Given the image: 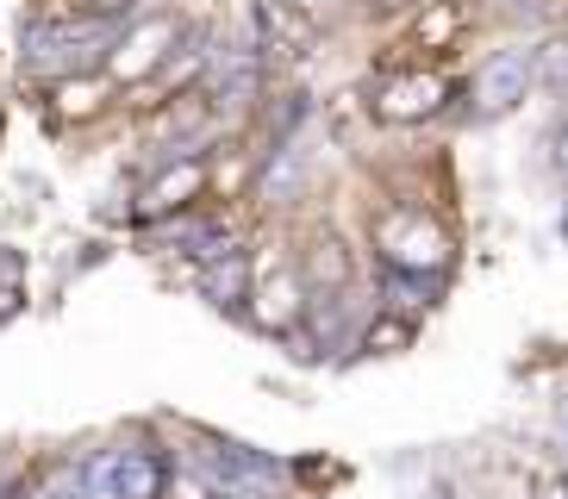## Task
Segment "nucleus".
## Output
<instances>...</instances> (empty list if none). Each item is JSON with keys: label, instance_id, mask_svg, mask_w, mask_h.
<instances>
[{"label": "nucleus", "instance_id": "1", "mask_svg": "<svg viewBox=\"0 0 568 499\" xmlns=\"http://www.w3.org/2000/svg\"><path fill=\"white\" fill-rule=\"evenodd\" d=\"M375 249H382L387 268H406V275H444L450 268V232L425 218V206H387L375 218Z\"/></svg>", "mask_w": 568, "mask_h": 499}, {"label": "nucleus", "instance_id": "2", "mask_svg": "<svg viewBox=\"0 0 568 499\" xmlns=\"http://www.w3.org/2000/svg\"><path fill=\"white\" fill-rule=\"evenodd\" d=\"M175 44H182V19H169V13L138 19L125 38H113V50H106V75H113V82H144V75H156V69L175 57Z\"/></svg>", "mask_w": 568, "mask_h": 499}, {"label": "nucleus", "instance_id": "3", "mask_svg": "<svg viewBox=\"0 0 568 499\" xmlns=\"http://www.w3.org/2000/svg\"><path fill=\"white\" fill-rule=\"evenodd\" d=\"M531 82H537V75H531V50H525V44L494 50V57H487V63L475 69V113H481V119L513 113Z\"/></svg>", "mask_w": 568, "mask_h": 499}, {"label": "nucleus", "instance_id": "4", "mask_svg": "<svg viewBox=\"0 0 568 499\" xmlns=\"http://www.w3.org/2000/svg\"><path fill=\"white\" fill-rule=\"evenodd\" d=\"M444 100H450V82L432 75V69H413V75H387V82L375 88V113H382L387 125H413V119H432Z\"/></svg>", "mask_w": 568, "mask_h": 499}, {"label": "nucleus", "instance_id": "5", "mask_svg": "<svg viewBox=\"0 0 568 499\" xmlns=\"http://www.w3.org/2000/svg\"><path fill=\"white\" fill-rule=\"evenodd\" d=\"M201 194H206V163H201V156H169V169H156L151 182H144L138 213H144V218H169V213H182V206H194Z\"/></svg>", "mask_w": 568, "mask_h": 499}, {"label": "nucleus", "instance_id": "6", "mask_svg": "<svg viewBox=\"0 0 568 499\" xmlns=\"http://www.w3.org/2000/svg\"><path fill=\"white\" fill-rule=\"evenodd\" d=\"M301 313H306V287H301L294 268H275V275H263V282L251 287V318L263 332H294Z\"/></svg>", "mask_w": 568, "mask_h": 499}, {"label": "nucleus", "instance_id": "7", "mask_svg": "<svg viewBox=\"0 0 568 499\" xmlns=\"http://www.w3.org/2000/svg\"><path fill=\"white\" fill-rule=\"evenodd\" d=\"M256 287V268L244 249H225V256H213V263H201V294L213 299L219 313H237L244 299H251Z\"/></svg>", "mask_w": 568, "mask_h": 499}, {"label": "nucleus", "instance_id": "8", "mask_svg": "<svg viewBox=\"0 0 568 499\" xmlns=\"http://www.w3.org/2000/svg\"><path fill=\"white\" fill-rule=\"evenodd\" d=\"M119 499H169V462L156 449H119Z\"/></svg>", "mask_w": 568, "mask_h": 499}, {"label": "nucleus", "instance_id": "9", "mask_svg": "<svg viewBox=\"0 0 568 499\" xmlns=\"http://www.w3.org/2000/svg\"><path fill=\"white\" fill-rule=\"evenodd\" d=\"M51 94H57V113L63 119H94L106 106V94H113V75H63Z\"/></svg>", "mask_w": 568, "mask_h": 499}, {"label": "nucleus", "instance_id": "10", "mask_svg": "<svg viewBox=\"0 0 568 499\" xmlns=\"http://www.w3.org/2000/svg\"><path fill=\"white\" fill-rule=\"evenodd\" d=\"M263 32L275 38V50H306L313 44V19L294 13L287 0H263Z\"/></svg>", "mask_w": 568, "mask_h": 499}, {"label": "nucleus", "instance_id": "11", "mask_svg": "<svg viewBox=\"0 0 568 499\" xmlns=\"http://www.w3.org/2000/svg\"><path fill=\"white\" fill-rule=\"evenodd\" d=\"M301 182H306L301 150L282 144V150H275V163H268V175H263V194H268V200H294V194H301Z\"/></svg>", "mask_w": 568, "mask_h": 499}, {"label": "nucleus", "instance_id": "12", "mask_svg": "<svg viewBox=\"0 0 568 499\" xmlns=\"http://www.w3.org/2000/svg\"><path fill=\"white\" fill-rule=\"evenodd\" d=\"M406 344H413V318L382 313V318H368V325H363V349H368V356H394V349H406Z\"/></svg>", "mask_w": 568, "mask_h": 499}, {"label": "nucleus", "instance_id": "13", "mask_svg": "<svg viewBox=\"0 0 568 499\" xmlns=\"http://www.w3.org/2000/svg\"><path fill=\"white\" fill-rule=\"evenodd\" d=\"M531 75L537 82H550V88H568V32L544 38V44L531 50Z\"/></svg>", "mask_w": 568, "mask_h": 499}, {"label": "nucleus", "instance_id": "14", "mask_svg": "<svg viewBox=\"0 0 568 499\" xmlns=\"http://www.w3.org/2000/svg\"><path fill=\"white\" fill-rule=\"evenodd\" d=\"M456 32H463V13H456V7H444V0L418 13V44H425V50H444Z\"/></svg>", "mask_w": 568, "mask_h": 499}, {"label": "nucleus", "instance_id": "15", "mask_svg": "<svg viewBox=\"0 0 568 499\" xmlns=\"http://www.w3.org/2000/svg\"><path fill=\"white\" fill-rule=\"evenodd\" d=\"M313 282H325L332 294H344L351 263H344V244H337V237H318V244H313Z\"/></svg>", "mask_w": 568, "mask_h": 499}, {"label": "nucleus", "instance_id": "16", "mask_svg": "<svg viewBox=\"0 0 568 499\" xmlns=\"http://www.w3.org/2000/svg\"><path fill=\"white\" fill-rule=\"evenodd\" d=\"M387 306H400V313L432 306V282L425 275H406V268H387Z\"/></svg>", "mask_w": 568, "mask_h": 499}, {"label": "nucleus", "instance_id": "17", "mask_svg": "<svg viewBox=\"0 0 568 499\" xmlns=\"http://www.w3.org/2000/svg\"><path fill=\"white\" fill-rule=\"evenodd\" d=\"M75 7H82L88 19H119V13H132L138 0H75Z\"/></svg>", "mask_w": 568, "mask_h": 499}, {"label": "nucleus", "instance_id": "18", "mask_svg": "<svg viewBox=\"0 0 568 499\" xmlns=\"http://www.w3.org/2000/svg\"><path fill=\"white\" fill-rule=\"evenodd\" d=\"M19 299H26V294H19V287H0V325H7V318L19 313Z\"/></svg>", "mask_w": 568, "mask_h": 499}, {"label": "nucleus", "instance_id": "19", "mask_svg": "<svg viewBox=\"0 0 568 499\" xmlns=\"http://www.w3.org/2000/svg\"><path fill=\"white\" fill-rule=\"evenodd\" d=\"M287 7H294V13H306V19H318L325 7H337V0H287Z\"/></svg>", "mask_w": 568, "mask_h": 499}, {"label": "nucleus", "instance_id": "20", "mask_svg": "<svg viewBox=\"0 0 568 499\" xmlns=\"http://www.w3.org/2000/svg\"><path fill=\"white\" fill-rule=\"evenodd\" d=\"M556 169H568V125L556 132Z\"/></svg>", "mask_w": 568, "mask_h": 499}, {"label": "nucleus", "instance_id": "21", "mask_svg": "<svg viewBox=\"0 0 568 499\" xmlns=\"http://www.w3.org/2000/svg\"><path fill=\"white\" fill-rule=\"evenodd\" d=\"M368 7H394V0H368Z\"/></svg>", "mask_w": 568, "mask_h": 499}, {"label": "nucleus", "instance_id": "22", "mask_svg": "<svg viewBox=\"0 0 568 499\" xmlns=\"http://www.w3.org/2000/svg\"><path fill=\"white\" fill-rule=\"evenodd\" d=\"M63 499H82V493H63Z\"/></svg>", "mask_w": 568, "mask_h": 499}]
</instances>
